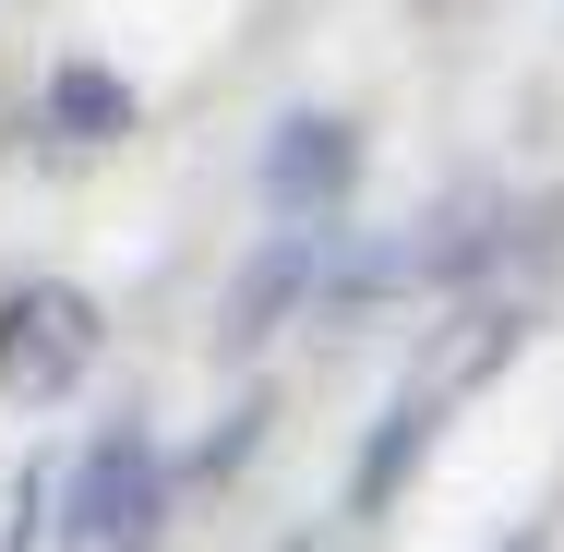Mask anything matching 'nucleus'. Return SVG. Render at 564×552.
<instances>
[{
	"label": "nucleus",
	"mask_w": 564,
	"mask_h": 552,
	"mask_svg": "<svg viewBox=\"0 0 564 552\" xmlns=\"http://www.w3.org/2000/svg\"><path fill=\"white\" fill-rule=\"evenodd\" d=\"M337 252H348V228H276V240L228 277V301H217V360H252V348H276L289 325H313Z\"/></svg>",
	"instance_id": "f03ea898"
},
{
	"label": "nucleus",
	"mask_w": 564,
	"mask_h": 552,
	"mask_svg": "<svg viewBox=\"0 0 564 552\" xmlns=\"http://www.w3.org/2000/svg\"><path fill=\"white\" fill-rule=\"evenodd\" d=\"M445 409H456V397L433 385V372H409V385L384 397V421H372V433H360V456H348V517H384V505H397V493L433 468Z\"/></svg>",
	"instance_id": "39448f33"
},
{
	"label": "nucleus",
	"mask_w": 564,
	"mask_h": 552,
	"mask_svg": "<svg viewBox=\"0 0 564 552\" xmlns=\"http://www.w3.org/2000/svg\"><path fill=\"white\" fill-rule=\"evenodd\" d=\"M48 132L61 144H120L132 132V85H120L109 61H61L48 73Z\"/></svg>",
	"instance_id": "423d86ee"
},
{
	"label": "nucleus",
	"mask_w": 564,
	"mask_h": 552,
	"mask_svg": "<svg viewBox=\"0 0 564 552\" xmlns=\"http://www.w3.org/2000/svg\"><path fill=\"white\" fill-rule=\"evenodd\" d=\"M97 301L73 289V277H24L12 301H0V385L24 397V409H48V397H73L85 372H97Z\"/></svg>",
	"instance_id": "7ed1b4c3"
},
{
	"label": "nucleus",
	"mask_w": 564,
	"mask_h": 552,
	"mask_svg": "<svg viewBox=\"0 0 564 552\" xmlns=\"http://www.w3.org/2000/svg\"><path fill=\"white\" fill-rule=\"evenodd\" d=\"M505 552H553V517H529V529H517V541H505Z\"/></svg>",
	"instance_id": "0eeeda50"
},
{
	"label": "nucleus",
	"mask_w": 564,
	"mask_h": 552,
	"mask_svg": "<svg viewBox=\"0 0 564 552\" xmlns=\"http://www.w3.org/2000/svg\"><path fill=\"white\" fill-rule=\"evenodd\" d=\"M360 193V120L348 109H289L264 132V217L276 228H337Z\"/></svg>",
	"instance_id": "20e7f679"
},
{
	"label": "nucleus",
	"mask_w": 564,
	"mask_h": 552,
	"mask_svg": "<svg viewBox=\"0 0 564 552\" xmlns=\"http://www.w3.org/2000/svg\"><path fill=\"white\" fill-rule=\"evenodd\" d=\"M156 517H169V456H156V433L144 421L97 433L85 468H73V493H61V552H144Z\"/></svg>",
	"instance_id": "f257e3e1"
}]
</instances>
